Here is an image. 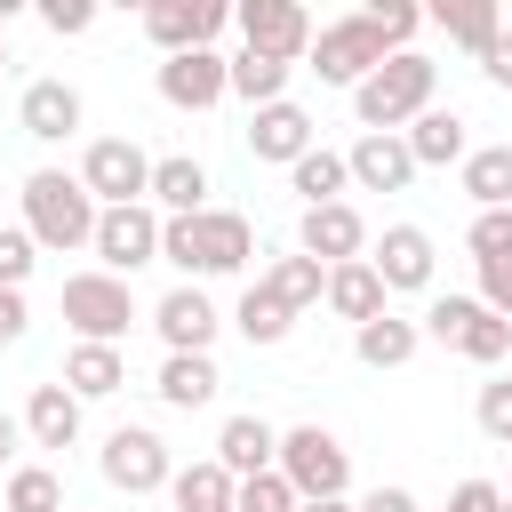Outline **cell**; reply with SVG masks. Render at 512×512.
Returning <instances> with one entry per match:
<instances>
[{
	"label": "cell",
	"mask_w": 512,
	"mask_h": 512,
	"mask_svg": "<svg viewBox=\"0 0 512 512\" xmlns=\"http://www.w3.org/2000/svg\"><path fill=\"white\" fill-rule=\"evenodd\" d=\"M248 256H256V224L240 216V208H200V216H160V264L176 272V280H232V272H248Z\"/></svg>",
	"instance_id": "cell-1"
},
{
	"label": "cell",
	"mask_w": 512,
	"mask_h": 512,
	"mask_svg": "<svg viewBox=\"0 0 512 512\" xmlns=\"http://www.w3.org/2000/svg\"><path fill=\"white\" fill-rule=\"evenodd\" d=\"M432 88H440V64L424 48H400L384 56L360 88H352V112H360V136H400L416 112H432Z\"/></svg>",
	"instance_id": "cell-2"
},
{
	"label": "cell",
	"mask_w": 512,
	"mask_h": 512,
	"mask_svg": "<svg viewBox=\"0 0 512 512\" xmlns=\"http://www.w3.org/2000/svg\"><path fill=\"white\" fill-rule=\"evenodd\" d=\"M24 232H32V248H56V256L88 248V232H96L88 184L64 176V168H32V176H24Z\"/></svg>",
	"instance_id": "cell-3"
},
{
	"label": "cell",
	"mask_w": 512,
	"mask_h": 512,
	"mask_svg": "<svg viewBox=\"0 0 512 512\" xmlns=\"http://www.w3.org/2000/svg\"><path fill=\"white\" fill-rule=\"evenodd\" d=\"M272 472L296 488V504L352 496V448H344L328 424H288V432H280V456H272Z\"/></svg>",
	"instance_id": "cell-4"
},
{
	"label": "cell",
	"mask_w": 512,
	"mask_h": 512,
	"mask_svg": "<svg viewBox=\"0 0 512 512\" xmlns=\"http://www.w3.org/2000/svg\"><path fill=\"white\" fill-rule=\"evenodd\" d=\"M64 328H72V344H120L136 328V288L112 272H72L64 280Z\"/></svg>",
	"instance_id": "cell-5"
},
{
	"label": "cell",
	"mask_w": 512,
	"mask_h": 512,
	"mask_svg": "<svg viewBox=\"0 0 512 512\" xmlns=\"http://www.w3.org/2000/svg\"><path fill=\"white\" fill-rule=\"evenodd\" d=\"M384 56H392V48H384V40H376V24L352 8V16H336V24H320V32H312L304 72H320V88H360Z\"/></svg>",
	"instance_id": "cell-6"
},
{
	"label": "cell",
	"mask_w": 512,
	"mask_h": 512,
	"mask_svg": "<svg viewBox=\"0 0 512 512\" xmlns=\"http://www.w3.org/2000/svg\"><path fill=\"white\" fill-rule=\"evenodd\" d=\"M80 184H88L96 208H136V200L152 192V152H144L136 136H96V144L80 152Z\"/></svg>",
	"instance_id": "cell-7"
},
{
	"label": "cell",
	"mask_w": 512,
	"mask_h": 512,
	"mask_svg": "<svg viewBox=\"0 0 512 512\" xmlns=\"http://www.w3.org/2000/svg\"><path fill=\"white\" fill-rule=\"evenodd\" d=\"M88 248H96V272H112V280L160 264V208H152V200H136V208H96Z\"/></svg>",
	"instance_id": "cell-8"
},
{
	"label": "cell",
	"mask_w": 512,
	"mask_h": 512,
	"mask_svg": "<svg viewBox=\"0 0 512 512\" xmlns=\"http://www.w3.org/2000/svg\"><path fill=\"white\" fill-rule=\"evenodd\" d=\"M96 472H104L120 496H160L168 472H176V456H168V440H160L152 424H120V432H104Z\"/></svg>",
	"instance_id": "cell-9"
},
{
	"label": "cell",
	"mask_w": 512,
	"mask_h": 512,
	"mask_svg": "<svg viewBox=\"0 0 512 512\" xmlns=\"http://www.w3.org/2000/svg\"><path fill=\"white\" fill-rule=\"evenodd\" d=\"M232 32H240L248 56H272V64H304V48H312L304 0H240L232 8Z\"/></svg>",
	"instance_id": "cell-10"
},
{
	"label": "cell",
	"mask_w": 512,
	"mask_h": 512,
	"mask_svg": "<svg viewBox=\"0 0 512 512\" xmlns=\"http://www.w3.org/2000/svg\"><path fill=\"white\" fill-rule=\"evenodd\" d=\"M224 24H232V0H144V40H152L160 56L216 48Z\"/></svg>",
	"instance_id": "cell-11"
},
{
	"label": "cell",
	"mask_w": 512,
	"mask_h": 512,
	"mask_svg": "<svg viewBox=\"0 0 512 512\" xmlns=\"http://www.w3.org/2000/svg\"><path fill=\"white\" fill-rule=\"evenodd\" d=\"M432 232L424 224H384V240L368 248V272L384 280V296H424L432 288Z\"/></svg>",
	"instance_id": "cell-12"
},
{
	"label": "cell",
	"mask_w": 512,
	"mask_h": 512,
	"mask_svg": "<svg viewBox=\"0 0 512 512\" xmlns=\"http://www.w3.org/2000/svg\"><path fill=\"white\" fill-rule=\"evenodd\" d=\"M296 256H312V264H352V256H368V216H360L352 200L304 208V216H296Z\"/></svg>",
	"instance_id": "cell-13"
},
{
	"label": "cell",
	"mask_w": 512,
	"mask_h": 512,
	"mask_svg": "<svg viewBox=\"0 0 512 512\" xmlns=\"http://www.w3.org/2000/svg\"><path fill=\"white\" fill-rule=\"evenodd\" d=\"M216 328H224V312H216V296L192 288V280H176V288L152 304V336H160L168 352H208Z\"/></svg>",
	"instance_id": "cell-14"
},
{
	"label": "cell",
	"mask_w": 512,
	"mask_h": 512,
	"mask_svg": "<svg viewBox=\"0 0 512 512\" xmlns=\"http://www.w3.org/2000/svg\"><path fill=\"white\" fill-rule=\"evenodd\" d=\"M152 88H160V104H176V112H208V104H224V56H216V48L160 56Z\"/></svg>",
	"instance_id": "cell-15"
},
{
	"label": "cell",
	"mask_w": 512,
	"mask_h": 512,
	"mask_svg": "<svg viewBox=\"0 0 512 512\" xmlns=\"http://www.w3.org/2000/svg\"><path fill=\"white\" fill-rule=\"evenodd\" d=\"M80 120H88V104H80L72 80H32V88L16 96V128H24L32 144H64V136H80Z\"/></svg>",
	"instance_id": "cell-16"
},
{
	"label": "cell",
	"mask_w": 512,
	"mask_h": 512,
	"mask_svg": "<svg viewBox=\"0 0 512 512\" xmlns=\"http://www.w3.org/2000/svg\"><path fill=\"white\" fill-rule=\"evenodd\" d=\"M248 152H256V160H272V168H296V160L312 152V112H304L296 96H280V104L248 112Z\"/></svg>",
	"instance_id": "cell-17"
},
{
	"label": "cell",
	"mask_w": 512,
	"mask_h": 512,
	"mask_svg": "<svg viewBox=\"0 0 512 512\" xmlns=\"http://www.w3.org/2000/svg\"><path fill=\"white\" fill-rule=\"evenodd\" d=\"M400 144H408L416 176H424V168H464V152H472V136H464V112H456V104L416 112V120L400 128Z\"/></svg>",
	"instance_id": "cell-18"
},
{
	"label": "cell",
	"mask_w": 512,
	"mask_h": 512,
	"mask_svg": "<svg viewBox=\"0 0 512 512\" xmlns=\"http://www.w3.org/2000/svg\"><path fill=\"white\" fill-rule=\"evenodd\" d=\"M344 168H352V192H408L416 184V160L400 136H360L344 152Z\"/></svg>",
	"instance_id": "cell-19"
},
{
	"label": "cell",
	"mask_w": 512,
	"mask_h": 512,
	"mask_svg": "<svg viewBox=\"0 0 512 512\" xmlns=\"http://www.w3.org/2000/svg\"><path fill=\"white\" fill-rule=\"evenodd\" d=\"M56 384H64V392L88 408V400H112V392H128V360H120V344H72Z\"/></svg>",
	"instance_id": "cell-20"
},
{
	"label": "cell",
	"mask_w": 512,
	"mask_h": 512,
	"mask_svg": "<svg viewBox=\"0 0 512 512\" xmlns=\"http://www.w3.org/2000/svg\"><path fill=\"white\" fill-rule=\"evenodd\" d=\"M152 392L168 400V408H208L216 392H224V368H216V352H168L160 360V376H152Z\"/></svg>",
	"instance_id": "cell-21"
},
{
	"label": "cell",
	"mask_w": 512,
	"mask_h": 512,
	"mask_svg": "<svg viewBox=\"0 0 512 512\" xmlns=\"http://www.w3.org/2000/svg\"><path fill=\"white\" fill-rule=\"evenodd\" d=\"M272 456H280V432H272L264 416H224V432H216V464H224L232 480L272 472Z\"/></svg>",
	"instance_id": "cell-22"
},
{
	"label": "cell",
	"mask_w": 512,
	"mask_h": 512,
	"mask_svg": "<svg viewBox=\"0 0 512 512\" xmlns=\"http://www.w3.org/2000/svg\"><path fill=\"white\" fill-rule=\"evenodd\" d=\"M160 216H200L208 208V168L192 160V152H168V160H152V192H144Z\"/></svg>",
	"instance_id": "cell-23"
},
{
	"label": "cell",
	"mask_w": 512,
	"mask_h": 512,
	"mask_svg": "<svg viewBox=\"0 0 512 512\" xmlns=\"http://www.w3.org/2000/svg\"><path fill=\"white\" fill-rule=\"evenodd\" d=\"M320 304H328L336 320H352V328H360V320H376V312H392V304H384V280L368 272V256H352V264H328V288H320Z\"/></svg>",
	"instance_id": "cell-24"
},
{
	"label": "cell",
	"mask_w": 512,
	"mask_h": 512,
	"mask_svg": "<svg viewBox=\"0 0 512 512\" xmlns=\"http://www.w3.org/2000/svg\"><path fill=\"white\" fill-rule=\"evenodd\" d=\"M24 440L32 448H72L80 440V400L64 392V384H32V400H24Z\"/></svg>",
	"instance_id": "cell-25"
},
{
	"label": "cell",
	"mask_w": 512,
	"mask_h": 512,
	"mask_svg": "<svg viewBox=\"0 0 512 512\" xmlns=\"http://www.w3.org/2000/svg\"><path fill=\"white\" fill-rule=\"evenodd\" d=\"M424 16H432L472 64H480V56L496 48V32H504V8H496V0H440V8H424Z\"/></svg>",
	"instance_id": "cell-26"
},
{
	"label": "cell",
	"mask_w": 512,
	"mask_h": 512,
	"mask_svg": "<svg viewBox=\"0 0 512 512\" xmlns=\"http://www.w3.org/2000/svg\"><path fill=\"white\" fill-rule=\"evenodd\" d=\"M288 80H296V64H272V56H224V96H240L248 112H264V104H280L288 96Z\"/></svg>",
	"instance_id": "cell-27"
},
{
	"label": "cell",
	"mask_w": 512,
	"mask_h": 512,
	"mask_svg": "<svg viewBox=\"0 0 512 512\" xmlns=\"http://www.w3.org/2000/svg\"><path fill=\"white\" fill-rule=\"evenodd\" d=\"M416 320H400V312H376V320H360L352 328V352H360V368H408L416 360Z\"/></svg>",
	"instance_id": "cell-28"
},
{
	"label": "cell",
	"mask_w": 512,
	"mask_h": 512,
	"mask_svg": "<svg viewBox=\"0 0 512 512\" xmlns=\"http://www.w3.org/2000/svg\"><path fill=\"white\" fill-rule=\"evenodd\" d=\"M168 504H176V512H232V472H224L216 456L176 464V472H168Z\"/></svg>",
	"instance_id": "cell-29"
},
{
	"label": "cell",
	"mask_w": 512,
	"mask_h": 512,
	"mask_svg": "<svg viewBox=\"0 0 512 512\" xmlns=\"http://www.w3.org/2000/svg\"><path fill=\"white\" fill-rule=\"evenodd\" d=\"M456 176H464L472 208H512V144H472Z\"/></svg>",
	"instance_id": "cell-30"
},
{
	"label": "cell",
	"mask_w": 512,
	"mask_h": 512,
	"mask_svg": "<svg viewBox=\"0 0 512 512\" xmlns=\"http://www.w3.org/2000/svg\"><path fill=\"white\" fill-rule=\"evenodd\" d=\"M288 192H296L304 208H328V200H344V192H352V168H344V152L312 144V152L288 168Z\"/></svg>",
	"instance_id": "cell-31"
},
{
	"label": "cell",
	"mask_w": 512,
	"mask_h": 512,
	"mask_svg": "<svg viewBox=\"0 0 512 512\" xmlns=\"http://www.w3.org/2000/svg\"><path fill=\"white\" fill-rule=\"evenodd\" d=\"M232 328H240L248 344H264V352H272V344H288L296 312H288V304H280L264 280H248V288H240V304H232Z\"/></svg>",
	"instance_id": "cell-32"
},
{
	"label": "cell",
	"mask_w": 512,
	"mask_h": 512,
	"mask_svg": "<svg viewBox=\"0 0 512 512\" xmlns=\"http://www.w3.org/2000/svg\"><path fill=\"white\" fill-rule=\"evenodd\" d=\"M264 288H272L288 312H312L320 288H328V264H312V256H272V264H264Z\"/></svg>",
	"instance_id": "cell-33"
},
{
	"label": "cell",
	"mask_w": 512,
	"mask_h": 512,
	"mask_svg": "<svg viewBox=\"0 0 512 512\" xmlns=\"http://www.w3.org/2000/svg\"><path fill=\"white\" fill-rule=\"evenodd\" d=\"M0 504H8V512H64V480H56L48 464H16L8 488H0Z\"/></svg>",
	"instance_id": "cell-34"
},
{
	"label": "cell",
	"mask_w": 512,
	"mask_h": 512,
	"mask_svg": "<svg viewBox=\"0 0 512 512\" xmlns=\"http://www.w3.org/2000/svg\"><path fill=\"white\" fill-rule=\"evenodd\" d=\"M456 352L472 360V368H504V352H512V320H496L488 304L464 320V336H456Z\"/></svg>",
	"instance_id": "cell-35"
},
{
	"label": "cell",
	"mask_w": 512,
	"mask_h": 512,
	"mask_svg": "<svg viewBox=\"0 0 512 512\" xmlns=\"http://www.w3.org/2000/svg\"><path fill=\"white\" fill-rule=\"evenodd\" d=\"M464 248H472V264H512V208H472Z\"/></svg>",
	"instance_id": "cell-36"
},
{
	"label": "cell",
	"mask_w": 512,
	"mask_h": 512,
	"mask_svg": "<svg viewBox=\"0 0 512 512\" xmlns=\"http://www.w3.org/2000/svg\"><path fill=\"white\" fill-rule=\"evenodd\" d=\"M360 16H368V24H376V40H384V48H392V56H400V48H408V40H416V32H424V8H416V0H368V8H360Z\"/></svg>",
	"instance_id": "cell-37"
},
{
	"label": "cell",
	"mask_w": 512,
	"mask_h": 512,
	"mask_svg": "<svg viewBox=\"0 0 512 512\" xmlns=\"http://www.w3.org/2000/svg\"><path fill=\"white\" fill-rule=\"evenodd\" d=\"M480 312V296H432L424 304V320H416V336H432V344H448L456 352V336H464V320Z\"/></svg>",
	"instance_id": "cell-38"
},
{
	"label": "cell",
	"mask_w": 512,
	"mask_h": 512,
	"mask_svg": "<svg viewBox=\"0 0 512 512\" xmlns=\"http://www.w3.org/2000/svg\"><path fill=\"white\" fill-rule=\"evenodd\" d=\"M232 512H296V488L280 472H256V480H232Z\"/></svg>",
	"instance_id": "cell-39"
},
{
	"label": "cell",
	"mask_w": 512,
	"mask_h": 512,
	"mask_svg": "<svg viewBox=\"0 0 512 512\" xmlns=\"http://www.w3.org/2000/svg\"><path fill=\"white\" fill-rule=\"evenodd\" d=\"M472 416H480V432H488L496 448H512V376H496V384H480V400H472Z\"/></svg>",
	"instance_id": "cell-40"
},
{
	"label": "cell",
	"mask_w": 512,
	"mask_h": 512,
	"mask_svg": "<svg viewBox=\"0 0 512 512\" xmlns=\"http://www.w3.org/2000/svg\"><path fill=\"white\" fill-rule=\"evenodd\" d=\"M32 264H40L32 232H24V224H0V288H24V280H32Z\"/></svg>",
	"instance_id": "cell-41"
},
{
	"label": "cell",
	"mask_w": 512,
	"mask_h": 512,
	"mask_svg": "<svg viewBox=\"0 0 512 512\" xmlns=\"http://www.w3.org/2000/svg\"><path fill=\"white\" fill-rule=\"evenodd\" d=\"M40 24L56 40H80V32H96V0H40Z\"/></svg>",
	"instance_id": "cell-42"
},
{
	"label": "cell",
	"mask_w": 512,
	"mask_h": 512,
	"mask_svg": "<svg viewBox=\"0 0 512 512\" xmlns=\"http://www.w3.org/2000/svg\"><path fill=\"white\" fill-rule=\"evenodd\" d=\"M448 512H504V488L496 480H456L448 488Z\"/></svg>",
	"instance_id": "cell-43"
},
{
	"label": "cell",
	"mask_w": 512,
	"mask_h": 512,
	"mask_svg": "<svg viewBox=\"0 0 512 512\" xmlns=\"http://www.w3.org/2000/svg\"><path fill=\"white\" fill-rule=\"evenodd\" d=\"M480 304L496 320H512V264H480Z\"/></svg>",
	"instance_id": "cell-44"
},
{
	"label": "cell",
	"mask_w": 512,
	"mask_h": 512,
	"mask_svg": "<svg viewBox=\"0 0 512 512\" xmlns=\"http://www.w3.org/2000/svg\"><path fill=\"white\" fill-rule=\"evenodd\" d=\"M32 328V312H24V288H0V344H16Z\"/></svg>",
	"instance_id": "cell-45"
},
{
	"label": "cell",
	"mask_w": 512,
	"mask_h": 512,
	"mask_svg": "<svg viewBox=\"0 0 512 512\" xmlns=\"http://www.w3.org/2000/svg\"><path fill=\"white\" fill-rule=\"evenodd\" d=\"M480 72H488V88H512V32H496V48L480 56Z\"/></svg>",
	"instance_id": "cell-46"
},
{
	"label": "cell",
	"mask_w": 512,
	"mask_h": 512,
	"mask_svg": "<svg viewBox=\"0 0 512 512\" xmlns=\"http://www.w3.org/2000/svg\"><path fill=\"white\" fill-rule=\"evenodd\" d=\"M352 512H424V504H416L408 488H368V496H360Z\"/></svg>",
	"instance_id": "cell-47"
},
{
	"label": "cell",
	"mask_w": 512,
	"mask_h": 512,
	"mask_svg": "<svg viewBox=\"0 0 512 512\" xmlns=\"http://www.w3.org/2000/svg\"><path fill=\"white\" fill-rule=\"evenodd\" d=\"M16 440H24V424H16V416H8V408H0V480H8V472H16Z\"/></svg>",
	"instance_id": "cell-48"
},
{
	"label": "cell",
	"mask_w": 512,
	"mask_h": 512,
	"mask_svg": "<svg viewBox=\"0 0 512 512\" xmlns=\"http://www.w3.org/2000/svg\"><path fill=\"white\" fill-rule=\"evenodd\" d=\"M296 512H352V496H320V504H296Z\"/></svg>",
	"instance_id": "cell-49"
},
{
	"label": "cell",
	"mask_w": 512,
	"mask_h": 512,
	"mask_svg": "<svg viewBox=\"0 0 512 512\" xmlns=\"http://www.w3.org/2000/svg\"><path fill=\"white\" fill-rule=\"evenodd\" d=\"M0 72H8V40H0Z\"/></svg>",
	"instance_id": "cell-50"
},
{
	"label": "cell",
	"mask_w": 512,
	"mask_h": 512,
	"mask_svg": "<svg viewBox=\"0 0 512 512\" xmlns=\"http://www.w3.org/2000/svg\"><path fill=\"white\" fill-rule=\"evenodd\" d=\"M504 376H512V352H504Z\"/></svg>",
	"instance_id": "cell-51"
},
{
	"label": "cell",
	"mask_w": 512,
	"mask_h": 512,
	"mask_svg": "<svg viewBox=\"0 0 512 512\" xmlns=\"http://www.w3.org/2000/svg\"><path fill=\"white\" fill-rule=\"evenodd\" d=\"M504 32H512V16H504Z\"/></svg>",
	"instance_id": "cell-52"
},
{
	"label": "cell",
	"mask_w": 512,
	"mask_h": 512,
	"mask_svg": "<svg viewBox=\"0 0 512 512\" xmlns=\"http://www.w3.org/2000/svg\"><path fill=\"white\" fill-rule=\"evenodd\" d=\"M504 512H512V496H504Z\"/></svg>",
	"instance_id": "cell-53"
},
{
	"label": "cell",
	"mask_w": 512,
	"mask_h": 512,
	"mask_svg": "<svg viewBox=\"0 0 512 512\" xmlns=\"http://www.w3.org/2000/svg\"><path fill=\"white\" fill-rule=\"evenodd\" d=\"M64 512H72V504H64Z\"/></svg>",
	"instance_id": "cell-54"
}]
</instances>
